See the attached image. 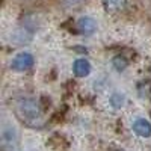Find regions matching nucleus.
Here are the masks:
<instances>
[{
	"label": "nucleus",
	"mask_w": 151,
	"mask_h": 151,
	"mask_svg": "<svg viewBox=\"0 0 151 151\" xmlns=\"http://www.w3.org/2000/svg\"><path fill=\"white\" fill-rule=\"evenodd\" d=\"M15 113L23 122L32 125V127L36 124H41L42 121V110L36 103V100L30 97H23L18 100L15 103Z\"/></svg>",
	"instance_id": "nucleus-1"
},
{
	"label": "nucleus",
	"mask_w": 151,
	"mask_h": 151,
	"mask_svg": "<svg viewBox=\"0 0 151 151\" xmlns=\"http://www.w3.org/2000/svg\"><path fill=\"white\" fill-rule=\"evenodd\" d=\"M33 62H35V59L30 53L23 52V53H18L14 59H12L11 67L15 71H27L33 67Z\"/></svg>",
	"instance_id": "nucleus-2"
},
{
	"label": "nucleus",
	"mask_w": 151,
	"mask_h": 151,
	"mask_svg": "<svg viewBox=\"0 0 151 151\" xmlns=\"http://www.w3.org/2000/svg\"><path fill=\"white\" fill-rule=\"evenodd\" d=\"M9 40H11L12 44H18V45L27 44L32 40V29H29L26 26H21V27H18L17 30H14L11 33Z\"/></svg>",
	"instance_id": "nucleus-3"
},
{
	"label": "nucleus",
	"mask_w": 151,
	"mask_h": 151,
	"mask_svg": "<svg viewBox=\"0 0 151 151\" xmlns=\"http://www.w3.org/2000/svg\"><path fill=\"white\" fill-rule=\"evenodd\" d=\"M77 29L83 35H92L97 30V21L91 17H80L77 20Z\"/></svg>",
	"instance_id": "nucleus-4"
},
{
	"label": "nucleus",
	"mask_w": 151,
	"mask_h": 151,
	"mask_svg": "<svg viewBox=\"0 0 151 151\" xmlns=\"http://www.w3.org/2000/svg\"><path fill=\"white\" fill-rule=\"evenodd\" d=\"M133 132L141 137H150L151 136V124L145 118H137L133 122Z\"/></svg>",
	"instance_id": "nucleus-5"
},
{
	"label": "nucleus",
	"mask_w": 151,
	"mask_h": 151,
	"mask_svg": "<svg viewBox=\"0 0 151 151\" xmlns=\"http://www.w3.org/2000/svg\"><path fill=\"white\" fill-rule=\"evenodd\" d=\"M73 71L77 77H86L91 73V64L86 59H77L73 65Z\"/></svg>",
	"instance_id": "nucleus-6"
},
{
	"label": "nucleus",
	"mask_w": 151,
	"mask_h": 151,
	"mask_svg": "<svg viewBox=\"0 0 151 151\" xmlns=\"http://www.w3.org/2000/svg\"><path fill=\"white\" fill-rule=\"evenodd\" d=\"M103 3H104V8L107 12H121L125 5H127V0H103Z\"/></svg>",
	"instance_id": "nucleus-7"
},
{
	"label": "nucleus",
	"mask_w": 151,
	"mask_h": 151,
	"mask_svg": "<svg viewBox=\"0 0 151 151\" xmlns=\"http://www.w3.org/2000/svg\"><path fill=\"white\" fill-rule=\"evenodd\" d=\"M85 3V0H60V6L65 11H76L80 9Z\"/></svg>",
	"instance_id": "nucleus-8"
},
{
	"label": "nucleus",
	"mask_w": 151,
	"mask_h": 151,
	"mask_svg": "<svg viewBox=\"0 0 151 151\" xmlns=\"http://www.w3.org/2000/svg\"><path fill=\"white\" fill-rule=\"evenodd\" d=\"M112 65L115 67L116 71H124L127 68V60H125L122 56H115L112 59Z\"/></svg>",
	"instance_id": "nucleus-9"
},
{
	"label": "nucleus",
	"mask_w": 151,
	"mask_h": 151,
	"mask_svg": "<svg viewBox=\"0 0 151 151\" xmlns=\"http://www.w3.org/2000/svg\"><path fill=\"white\" fill-rule=\"evenodd\" d=\"M110 104L115 107V109H119L124 104V95L122 94H113L110 97Z\"/></svg>",
	"instance_id": "nucleus-10"
}]
</instances>
